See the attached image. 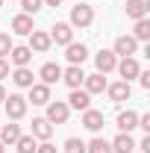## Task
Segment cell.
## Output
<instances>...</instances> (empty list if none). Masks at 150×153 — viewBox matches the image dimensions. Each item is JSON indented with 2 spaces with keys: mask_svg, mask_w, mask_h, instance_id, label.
Segmentation results:
<instances>
[{
  "mask_svg": "<svg viewBox=\"0 0 150 153\" xmlns=\"http://www.w3.org/2000/svg\"><path fill=\"white\" fill-rule=\"evenodd\" d=\"M12 79H15V85H18V88H30V85L36 82V76H33L30 68H18V71L12 74Z\"/></svg>",
  "mask_w": 150,
  "mask_h": 153,
  "instance_id": "23",
  "label": "cell"
},
{
  "mask_svg": "<svg viewBox=\"0 0 150 153\" xmlns=\"http://www.w3.org/2000/svg\"><path fill=\"white\" fill-rule=\"evenodd\" d=\"M3 103H6V115H9L12 121H21V118L27 115V103H30V100L21 97V94H6Z\"/></svg>",
  "mask_w": 150,
  "mask_h": 153,
  "instance_id": "1",
  "label": "cell"
},
{
  "mask_svg": "<svg viewBox=\"0 0 150 153\" xmlns=\"http://www.w3.org/2000/svg\"><path fill=\"white\" fill-rule=\"evenodd\" d=\"M50 44H53V41H50V33H44V30H33V33H30V44H27V47H30L33 53H47V50H50Z\"/></svg>",
  "mask_w": 150,
  "mask_h": 153,
  "instance_id": "3",
  "label": "cell"
},
{
  "mask_svg": "<svg viewBox=\"0 0 150 153\" xmlns=\"http://www.w3.org/2000/svg\"><path fill=\"white\" fill-rule=\"evenodd\" d=\"M50 135H53V124H50L47 118H33V138L47 141Z\"/></svg>",
  "mask_w": 150,
  "mask_h": 153,
  "instance_id": "12",
  "label": "cell"
},
{
  "mask_svg": "<svg viewBox=\"0 0 150 153\" xmlns=\"http://www.w3.org/2000/svg\"><path fill=\"white\" fill-rule=\"evenodd\" d=\"M68 115H71V109H68L65 100H50V103H47V121H50V124H65Z\"/></svg>",
  "mask_w": 150,
  "mask_h": 153,
  "instance_id": "2",
  "label": "cell"
},
{
  "mask_svg": "<svg viewBox=\"0 0 150 153\" xmlns=\"http://www.w3.org/2000/svg\"><path fill=\"white\" fill-rule=\"evenodd\" d=\"M91 21H94L91 6H85V3H76L74 9H71V24H74V27H88Z\"/></svg>",
  "mask_w": 150,
  "mask_h": 153,
  "instance_id": "5",
  "label": "cell"
},
{
  "mask_svg": "<svg viewBox=\"0 0 150 153\" xmlns=\"http://www.w3.org/2000/svg\"><path fill=\"white\" fill-rule=\"evenodd\" d=\"M15 144H18V153H36V147H38L33 135H21Z\"/></svg>",
  "mask_w": 150,
  "mask_h": 153,
  "instance_id": "27",
  "label": "cell"
},
{
  "mask_svg": "<svg viewBox=\"0 0 150 153\" xmlns=\"http://www.w3.org/2000/svg\"><path fill=\"white\" fill-rule=\"evenodd\" d=\"M132 150H135V141L130 138V133H121L112 141V153H132Z\"/></svg>",
  "mask_w": 150,
  "mask_h": 153,
  "instance_id": "21",
  "label": "cell"
},
{
  "mask_svg": "<svg viewBox=\"0 0 150 153\" xmlns=\"http://www.w3.org/2000/svg\"><path fill=\"white\" fill-rule=\"evenodd\" d=\"M3 100H6V88L0 85V103H3Z\"/></svg>",
  "mask_w": 150,
  "mask_h": 153,
  "instance_id": "37",
  "label": "cell"
},
{
  "mask_svg": "<svg viewBox=\"0 0 150 153\" xmlns=\"http://www.w3.org/2000/svg\"><path fill=\"white\" fill-rule=\"evenodd\" d=\"M135 47H138V41H135L132 36H121L118 41H115V50H112V53L127 59V56H132V53H135Z\"/></svg>",
  "mask_w": 150,
  "mask_h": 153,
  "instance_id": "10",
  "label": "cell"
},
{
  "mask_svg": "<svg viewBox=\"0 0 150 153\" xmlns=\"http://www.w3.org/2000/svg\"><path fill=\"white\" fill-rule=\"evenodd\" d=\"M62 79H65V85L79 88V85H82V79H85V74H82V68H79V65H71L68 71H62Z\"/></svg>",
  "mask_w": 150,
  "mask_h": 153,
  "instance_id": "15",
  "label": "cell"
},
{
  "mask_svg": "<svg viewBox=\"0 0 150 153\" xmlns=\"http://www.w3.org/2000/svg\"><path fill=\"white\" fill-rule=\"evenodd\" d=\"M106 91H109V97H112L115 103H121V100H130V82H115V85H106Z\"/></svg>",
  "mask_w": 150,
  "mask_h": 153,
  "instance_id": "19",
  "label": "cell"
},
{
  "mask_svg": "<svg viewBox=\"0 0 150 153\" xmlns=\"http://www.w3.org/2000/svg\"><path fill=\"white\" fill-rule=\"evenodd\" d=\"M0 153H3V141H0Z\"/></svg>",
  "mask_w": 150,
  "mask_h": 153,
  "instance_id": "38",
  "label": "cell"
},
{
  "mask_svg": "<svg viewBox=\"0 0 150 153\" xmlns=\"http://www.w3.org/2000/svg\"><path fill=\"white\" fill-rule=\"evenodd\" d=\"M127 18H147V0H127Z\"/></svg>",
  "mask_w": 150,
  "mask_h": 153,
  "instance_id": "18",
  "label": "cell"
},
{
  "mask_svg": "<svg viewBox=\"0 0 150 153\" xmlns=\"http://www.w3.org/2000/svg\"><path fill=\"white\" fill-rule=\"evenodd\" d=\"M138 79H141L144 88H150V71H138Z\"/></svg>",
  "mask_w": 150,
  "mask_h": 153,
  "instance_id": "33",
  "label": "cell"
},
{
  "mask_svg": "<svg viewBox=\"0 0 150 153\" xmlns=\"http://www.w3.org/2000/svg\"><path fill=\"white\" fill-rule=\"evenodd\" d=\"M65 47H68V53H65V56H68L71 65H82V62H85V56H88L85 44H74V41H71V44H65Z\"/></svg>",
  "mask_w": 150,
  "mask_h": 153,
  "instance_id": "16",
  "label": "cell"
},
{
  "mask_svg": "<svg viewBox=\"0 0 150 153\" xmlns=\"http://www.w3.org/2000/svg\"><path fill=\"white\" fill-rule=\"evenodd\" d=\"M30 100H33L36 106H47V103H50V85L33 82V85H30Z\"/></svg>",
  "mask_w": 150,
  "mask_h": 153,
  "instance_id": "8",
  "label": "cell"
},
{
  "mask_svg": "<svg viewBox=\"0 0 150 153\" xmlns=\"http://www.w3.org/2000/svg\"><path fill=\"white\" fill-rule=\"evenodd\" d=\"M68 109H79V112L91 109V94H88L85 88H71V97H68Z\"/></svg>",
  "mask_w": 150,
  "mask_h": 153,
  "instance_id": "4",
  "label": "cell"
},
{
  "mask_svg": "<svg viewBox=\"0 0 150 153\" xmlns=\"http://www.w3.org/2000/svg\"><path fill=\"white\" fill-rule=\"evenodd\" d=\"M38 76H41V82H44V85H53V82L62 79V68H59L56 62H44V65H41V71H38Z\"/></svg>",
  "mask_w": 150,
  "mask_h": 153,
  "instance_id": "7",
  "label": "cell"
},
{
  "mask_svg": "<svg viewBox=\"0 0 150 153\" xmlns=\"http://www.w3.org/2000/svg\"><path fill=\"white\" fill-rule=\"evenodd\" d=\"M118 127H121V133H130L138 127V115L135 112H121L118 115Z\"/></svg>",
  "mask_w": 150,
  "mask_h": 153,
  "instance_id": "24",
  "label": "cell"
},
{
  "mask_svg": "<svg viewBox=\"0 0 150 153\" xmlns=\"http://www.w3.org/2000/svg\"><path fill=\"white\" fill-rule=\"evenodd\" d=\"M65 153H85V144L79 138H68L65 141Z\"/></svg>",
  "mask_w": 150,
  "mask_h": 153,
  "instance_id": "28",
  "label": "cell"
},
{
  "mask_svg": "<svg viewBox=\"0 0 150 153\" xmlns=\"http://www.w3.org/2000/svg\"><path fill=\"white\" fill-rule=\"evenodd\" d=\"M115 68H118V74L124 76V82H130L132 76H138V71H141V65L135 62V56H127L124 62H118Z\"/></svg>",
  "mask_w": 150,
  "mask_h": 153,
  "instance_id": "9",
  "label": "cell"
},
{
  "mask_svg": "<svg viewBox=\"0 0 150 153\" xmlns=\"http://www.w3.org/2000/svg\"><path fill=\"white\" fill-rule=\"evenodd\" d=\"M85 153H112V144L106 138H94L91 144H85Z\"/></svg>",
  "mask_w": 150,
  "mask_h": 153,
  "instance_id": "26",
  "label": "cell"
},
{
  "mask_svg": "<svg viewBox=\"0 0 150 153\" xmlns=\"http://www.w3.org/2000/svg\"><path fill=\"white\" fill-rule=\"evenodd\" d=\"M12 30L18 33V36H30L36 27H33V15H15L12 18Z\"/></svg>",
  "mask_w": 150,
  "mask_h": 153,
  "instance_id": "17",
  "label": "cell"
},
{
  "mask_svg": "<svg viewBox=\"0 0 150 153\" xmlns=\"http://www.w3.org/2000/svg\"><path fill=\"white\" fill-rule=\"evenodd\" d=\"M9 56H12V62H15L18 68H27V65H30V59H33V50L21 44V47H12V50H9Z\"/></svg>",
  "mask_w": 150,
  "mask_h": 153,
  "instance_id": "20",
  "label": "cell"
},
{
  "mask_svg": "<svg viewBox=\"0 0 150 153\" xmlns=\"http://www.w3.org/2000/svg\"><path fill=\"white\" fill-rule=\"evenodd\" d=\"M82 85H85L88 94H100V91H106V76L103 74H85Z\"/></svg>",
  "mask_w": 150,
  "mask_h": 153,
  "instance_id": "11",
  "label": "cell"
},
{
  "mask_svg": "<svg viewBox=\"0 0 150 153\" xmlns=\"http://www.w3.org/2000/svg\"><path fill=\"white\" fill-rule=\"evenodd\" d=\"M50 41H56V44H71V41H74V30H71V24H56L53 33H50Z\"/></svg>",
  "mask_w": 150,
  "mask_h": 153,
  "instance_id": "13",
  "label": "cell"
},
{
  "mask_svg": "<svg viewBox=\"0 0 150 153\" xmlns=\"http://www.w3.org/2000/svg\"><path fill=\"white\" fill-rule=\"evenodd\" d=\"M21 138V127L18 124H6V127H0V141L3 144H15Z\"/></svg>",
  "mask_w": 150,
  "mask_h": 153,
  "instance_id": "22",
  "label": "cell"
},
{
  "mask_svg": "<svg viewBox=\"0 0 150 153\" xmlns=\"http://www.w3.org/2000/svg\"><path fill=\"white\" fill-rule=\"evenodd\" d=\"M12 47H15V44H12V38L6 36V33H0V59L6 56V53H9Z\"/></svg>",
  "mask_w": 150,
  "mask_h": 153,
  "instance_id": "30",
  "label": "cell"
},
{
  "mask_svg": "<svg viewBox=\"0 0 150 153\" xmlns=\"http://www.w3.org/2000/svg\"><path fill=\"white\" fill-rule=\"evenodd\" d=\"M41 3H44V6H59L62 0H41Z\"/></svg>",
  "mask_w": 150,
  "mask_h": 153,
  "instance_id": "36",
  "label": "cell"
},
{
  "mask_svg": "<svg viewBox=\"0 0 150 153\" xmlns=\"http://www.w3.org/2000/svg\"><path fill=\"white\" fill-rule=\"evenodd\" d=\"M0 6H3V0H0Z\"/></svg>",
  "mask_w": 150,
  "mask_h": 153,
  "instance_id": "39",
  "label": "cell"
},
{
  "mask_svg": "<svg viewBox=\"0 0 150 153\" xmlns=\"http://www.w3.org/2000/svg\"><path fill=\"white\" fill-rule=\"evenodd\" d=\"M82 124H85V130H91V133L103 130V112H97V109H85V112H82Z\"/></svg>",
  "mask_w": 150,
  "mask_h": 153,
  "instance_id": "14",
  "label": "cell"
},
{
  "mask_svg": "<svg viewBox=\"0 0 150 153\" xmlns=\"http://www.w3.org/2000/svg\"><path fill=\"white\" fill-rule=\"evenodd\" d=\"M36 153H56V147H53L50 141H44V144H38V147H36Z\"/></svg>",
  "mask_w": 150,
  "mask_h": 153,
  "instance_id": "31",
  "label": "cell"
},
{
  "mask_svg": "<svg viewBox=\"0 0 150 153\" xmlns=\"http://www.w3.org/2000/svg\"><path fill=\"white\" fill-rule=\"evenodd\" d=\"M132 38H135V41H147V38H150V21L147 18L135 21V36H132Z\"/></svg>",
  "mask_w": 150,
  "mask_h": 153,
  "instance_id": "25",
  "label": "cell"
},
{
  "mask_svg": "<svg viewBox=\"0 0 150 153\" xmlns=\"http://www.w3.org/2000/svg\"><path fill=\"white\" fill-rule=\"evenodd\" d=\"M94 65H97V74H109V71H115V65H118V56H115L112 50H100L94 56Z\"/></svg>",
  "mask_w": 150,
  "mask_h": 153,
  "instance_id": "6",
  "label": "cell"
},
{
  "mask_svg": "<svg viewBox=\"0 0 150 153\" xmlns=\"http://www.w3.org/2000/svg\"><path fill=\"white\" fill-rule=\"evenodd\" d=\"M3 76H9V62H6V59H0V79H3Z\"/></svg>",
  "mask_w": 150,
  "mask_h": 153,
  "instance_id": "35",
  "label": "cell"
},
{
  "mask_svg": "<svg viewBox=\"0 0 150 153\" xmlns=\"http://www.w3.org/2000/svg\"><path fill=\"white\" fill-rule=\"evenodd\" d=\"M138 127H141L144 133H150V115H141V118H138Z\"/></svg>",
  "mask_w": 150,
  "mask_h": 153,
  "instance_id": "32",
  "label": "cell"
},
{
  "mask_svg": "<svg viewBox=\"0 0 150 153\" xmlns=\"http://www.w3.org/2000/svg\"><path fill=\"white\" fill-rule=\"evenodd\" d=\"M135 147H141V153H150V135H144L141 144H135Z\"/></svg>",
  "mask_w": 150,
  "mask_h": 153,
  "instance_id": "34",
  "label": "cell"
},
{
  "mask_svg": "<svg viewBox=\"0 0 150 153\" xmlns=\"http://www.w3.org/2000/svg\"><path fill=\"white\" fill-rule=\"evenodd\" d=\"M21 6H24V15H36L44 3H41V0H21Z\"/></svg>",
  "mask_w": 150,
  "mask_h": 153,
  "instance_id": "29",
  "label": "cell"
}]
</instances>
